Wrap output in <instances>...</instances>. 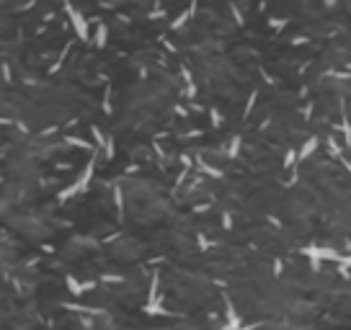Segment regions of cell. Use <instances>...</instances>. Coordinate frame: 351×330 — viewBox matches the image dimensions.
Segmentation results:
<instances>
[]
</instances>
